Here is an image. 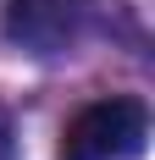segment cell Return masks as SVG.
Returning a JSON list of instances; mask_svg holds the SVG:
<instances>
[{"instance_id":"6da1fadb","label":"cell","mask_w":155,"mask_h":160,"mask_svg":"<svg viewBox=\"0 0 155 160\" xmlns=\"http://www.w3.org/2000/svg\"><path fill=\"white\" fill-rule=\"evenodd\" d=\"M150 138V111L133 94L94 99L67 122L61 132V160H139Z\"/></svg>"},{"instance_id":"7a4b0ae2","label":"cell","mask_w":155,"mask_h":160,"mask_svg":"<svg viewBox=\"0 0 155 160\" xmlns=\"http://www.w3.org/2000/svg\"><path fill=\"white\" fill-rule=\"evenodd\" d=\"M89 0H6V39L33 55H56L78 39Z\"/></svg>"}]
</instances>
